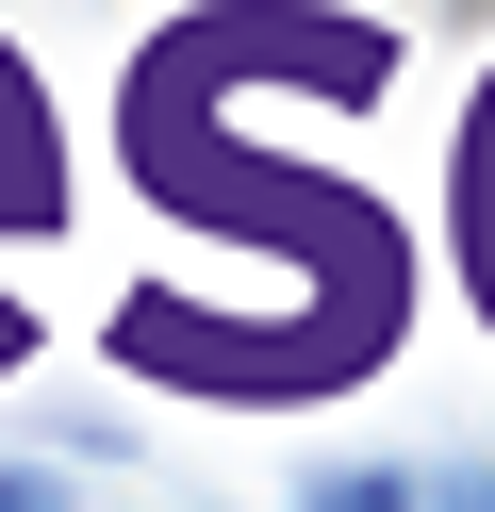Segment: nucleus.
<instances>
[{"mask_svg":"<svg viewBox=\"0 0 495 512\" xmlns=\"http://www.w3.org/2000/svg\"><path fill=\"white\" fill-rule=\"evenodd\" d=\"M396 17L363 0H182L116 83V166L132 199H165L182 232H231L264 265L248 314H132L116 298V364L165 397H231V413H297L347 397L363 364H396L413 331V215L363 166H297L281 116H314L330 83H380Z\"/></svg>","mask_w":495,"mask_h":512,"instance_id":"obj_1","label":"nucleus"},{"mask_svg":"<svg viewBox=\"0 0 495 512\" xmlns=\"http://www.w3.org/2000/svg\"><path fill=\"white\" fill-rule=\"evenodd\" d=\"M0 232H66V133H50V83H33V50L0 34Z\"/></svg>","mask_w":495,"mask_h":512,"instance_id":"obj_2","label":"nucleus"},{"mask_svg":"<svg viewBox=\"0 0 495 512\" xmlns=\"http://www.w3.org/2000/svg\"><path fill=\"white\" fill-rule=\"evenodd\" d=\"M446 248H462V298H479V331H495V67H479V100H462V133H446Z\"/></svg>","mask_w":495,"mask_h":512,"instance_id":"obj_3","label":"nucleus"},{"mask_svg":"<svg viewBox=\"0 0 495 512\" xmlns=\"http://www.w3.org/2000/svg\"><path fill=\"white\" fill-rule=\"evenodd\" d=\"M297 512H413V479H396V463H330Z\"/></svg>","mask_w":495,"mask_h":512,"instance_id":"obj_4","label":"nucleus"},{"mask_svg":"<svg viewBox=\"0 0 495 512\" xmlns=\"http://www.w3.org/2000/svg\"><path fill=\"white\" fill-rule=\"evenodd\" d=\"M0 512H66V496H50V479H17V463H0Z\"/></svg>","mask_w":495,"mask_h":512,"instance_id":"obj_5","label":"nucleus"},{"mask_svg":"<svg viewBox=\"0 0 495 512\" xmlns=\"http://www.w3.org/2000/svg\"><path fill=\"white\" fill-rule=\"evenodd\" d=\"M446 512H495V479H446Z\"/></svg>","mask_w":495,"mask_h":512,"instance_id":"obj_6","label":"nucleus"}]
</instances>
